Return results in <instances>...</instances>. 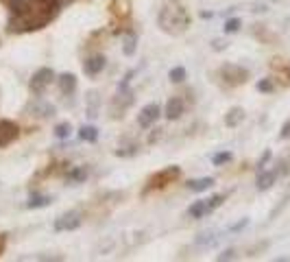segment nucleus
Instances as JSON below:
<instances>
[{
  "label": "nucleus",
  "instance_id": "f257e3e1",
  "mask_svg": "<svg viewBox=\"0 0 290 262\" xmlns=\"http://www.w3.org/2000/svg\"><path fill=\"white\" fill-rule=\"evenodd\" d=\"M157 24L168 35H181L190 26V14L179 0H166L157 16Z\"/></svg>",
  "mask_w": 290,
  "mask_h": 262
},
{
  "label": "nucleus",
  "instance_id": "f03ea898",
  "mask_svg": "<svg viewBox=\"0 0 290 262\" xmlns=\"http://www.w3.org/2000/svg\"><path fill=\"white\" fill-rule=\"evenodd\" d=\"M220 76L225 83H229V86H240V83H244L249 79V70L242 68V66H238V64H225L220 68Z\"/></svg>",
  "mask_w": 290,
  "mask_h": 262
},
{
  "label": "nucleus",
  "instance_id": "7ed1b4c3",
  "mask_svg": "<svg viewBox=\"0 0 290 262\" xmlns=\"http://www.w3.org/2000/svg\"><path fill=\"white\" fill-rule=\"evenodd\" d=\"M55 79V72H52V68H40L38 72L31 76V83H28V88H31L33 94H44V90L48 86H50V81Z\"/></svg>",
  "mask_w": 290,
  "mask_h": 262
},
{
  "label": "nucleus",
  "instance_id": "20e7f679",
  "mask_svg": "<svg viewBox=\"0 0 290 262\" xmlns=\"http://www.w3.org/2000/svg\"><path fill=\"white\" fill-rule=\"evenodd\" d=\"M179 175H181L179 166H168V168L160 170V172H155V175L150 177L148 188H164V186H168V184H172Z\"/></svg>",
  "mask_w": 290,
  "mask_h": 262
},
{
  "label": "nucleus",
  "instance_id": "39448f33",
  "mask_svg": "<svg viewBox=\"0 0 290 262\" xmlns=\"http://www.w3.org/2000/svg\"><path fill=\"white\" fill-rule=\"evenodd\" d=\"M81 223H83V218H81V214L78 212H68V214H62L59 218H55V232H72V230H76V228H81Z\"/></svg>",
  "mask_w": 290,
  "mask_h": 262
},
{
  "label": "nucleus",
  "instance_id": "423d86ee",
  "mask_svg": "<svg viewBox=\"0 0 290 262\" xmlns=\"http://www.w3.org/2000/svg\"><path fill=\"white\" fill-rule=\"evenodd\" d=\"M160 114H162V110H160V105H157V103L144 105L142 112L138 114V124H140L142 129H148L150 124H155V120L160 118Z\"/></svg>",
  "mask_w": 290,
  "mask_h": 262
},
{
  "label": "nucleus",
  "instance_id": "0eeeda50",
  "mask_svg": "<svg viewBox=\"0 0 290 262\" xmlns=\"http://www.w3.org/2000/svg\"><path fill=\"white\" fill-rule=\"evenodd\" d=\"M20 129L14 120H0V146H9L18 138Z\"/></svg>",
  "mask_w": 290,
  "mask_h": 262
},
{
  "label": "nucleus",
  "instance_id": "6e6552de",
  "mask_svg": "<svg viewBox=\"0 0 290 262\" xmlns=\"http://www.w3.org/2000/svg\"><path fill=\"white\" fill-rule=\"evenodd\" d=\"M184 110H186V105H184V100H181L179 96H172L170 100L166 103V118L168 120H179L181 114H184Z\"/></svg>",
  "mask_w": 290,
  "mask_h": 262
},
{
  "label": "nucleus",
  "instance_id": "1a4fd4ad",
  "mask_svg": "<svg viewBox=\"0 0 290 262\" xmlns=\"http://www.w3.org/2000/svg\"><path fill=\"white\" fill-rule=\"evenodd\" d=\"M277 175H280V172H277L275 168L273 170H260V175H258V180H256L258 190H268L277 182Z\"/></svg>",
  "mask_w": 290,
  "mask_h": 262
},
{
  "label": "nucleus",
  "instance_id": "9d476101",
  "mask_svg": "<svg viewBox=\"0 0 290 262\" xmlns=\"http://www.w3.org/2000/svg\"><path fill=\"white\" fill-rule=\"evenodd\" d=\"M102 68H105V57L102 55H94L83 64V70H86V74H90V76H96Z\"/></svg>",
  "mask_w": 290,
  "mask_h": 262
},
{
  "label": "nucleus",
  "instance_id": "9b49d317",
  "mask_svg": "<svg viewBox=\"0 0 290 262\" xmlns=\"http://www.w3.org/2000/svg\"><path fill=\"white\" fill-rule=\"evenodd\" d=\"M210 212H212L210 199H201V201H196V204H192V206H190L188 216H192V218H203L205 214H210Z\"/></svg>",
  "mask_w": 290,
  "mask_h": 262
},
{
  "label": "nucleus",
  "instance_id": "f8f14e48",
  "mask_svg": "<svg viewBox=\"0 0 290 262\" xmlns=\"http://www.w3.org/2000/svg\"><path fill=\"white\" fill-rule=\"evenodd\" d=\"M242 120H244V110H242V107H232V110L225 114V124H227V127H238Z\"/></svg>",
  "mask_w": 290,
  "mask_h": 262
},
{
  "label": "nucleus",
  "instance_id": "ddd939ff",
  "mask_svg": "<svg viewBox=\"0 0 290 262\" xmlns=\"http://www.w3.org/2000/svg\"><path fill=\"white\" fill-rule=\"evenodd\" d=\"M59 90H62L64 94H72L76 90V76L70 74V72L62 74V76H59Z\"/></svg>",
  "mask_w": 290,
  "mask_h": 262
},
{
  "label": "nucleus",
  "instance_id": "4468645a",
  "mask_svg": "<svg viewBox=\"0 0 290 262\" xmlns=\"http://www.w3.org/2000/svg\"><path fill=\"white\" fill-rule=\"evenodd\" d=\"M112 14L118 18H126L131 14V2L129 0H114L112 2Z\"/></svg>",
  "mask_w": 290,
  "mask_h": 262
},
{
  "label": "nucleus",
  "instance_id": "2eb2a0df",
  "mask_svg": "<svg viewBox=\"0 0 290 262\" xmlns=\"http://www.w3.org/2000/svg\"><path fill=\"white\" fill-rule=\"evenodd\" d=\"M50 196H46V194H33L31 199L26 201V208L28 210H38V208H46V206H50Z\"/></svg>",
  "mask_w": 290,
  "mask_h": 262
},
{
  "label": "nucleus",
  "instance_id": "dca6fc26",
  "mask_svg": "<svg viewBox=\"0 0 290 262\" xmlns=\"http://www.w3.org/2000/svg\"><path fill=\"white\" fill-rule=\"evenodd\" d=\"M136 48H138V38H136V33H126V35H124L122 52H124L126 57H134V55H136Z\"/></svg>",
  "mask_w": 290,
  "mask_h": 262
},
{
  "label": "nucleus",
  "instance_id": "f3484780",
  "mask_svg": "<svg viewBox=\"0 0 290 262\" xmlns=\"http://www.w3.org/2000/svg\"><path fill=\"white\" fill-rule=\"evenodd\" d=\"M190 190H194V192H203V190L212 188L214 186V177H201V180H194L188 184Z\"/></svg>",
  "mask_w": 290,
  "mask_h": 262
},
{
  "label": "nucleus",
  "instance_id": "a211bd4d",
  "mask_svg": "<svg viewBox=\"0 0 290 262\" xmlns=\"http://www.w3.org/2000/svg\"><path fill=\"white\" fill-rule=\"evenodd\" d=\"M86 177H88L86 166H74V168H72V170H68V180H70V182H74V184L86 182Z\"/></svg>",
  "mask_w": 290,
  "mask_h": 262
},
{
  "label": "nucleus",
  "instance_id": "6ab92c4d",
  "mask_svg": "<svg viewBox=\"0 0 290 262\" xmlns=\"http://www.w3.org/2000/svg\"><path fill=\"white\" fill-rule=\"evenodd\" d=\"M78 136H81V140H86V142H96L98 140V129L92 127V124H88V127H81Z\"/></svg>",
  "mask_w": 290,
  "mask_h": 262
},
{
  "label": "nucleus",
  "instance_id": "aec40b11",
  "mask_svg": "<svg viewBox=\"0 0 290 262\" xmlns=\"http://www.w3.org/2000/svg\"><path fill=\"white\" fill-rule=\"evenodd\" d=\"M9 7H11V11H14L16 16H22V14H26L28 4L24 2V0H9Z\"/></svg>",
  "mask_w": 290,
  "mask_h": 262
},
{
  "label": "nucleus",
  "instance_id": "412c9836",
  "mask_svg": "<svg viewBox=\"0 0 290 262\" xmlns=\"http://www.w3.org/2000/svg\"><path fill=\"white\" fill-rule=\"evenodd\" d=\"M70 131H72L70 122H59L57 127H55V136H57L59 140H64V138H68V136H70Z\"/></svg>",
  "mask_w": 290,
  "mask_h": 262
},
{
  "label": "nucleus",
  "instance_id": "4be33fe9",
  "mask_svg": "<svg viewBox=\"0 0 290 262\" xmlns=\"http://www.w3.org/2000/svg\"><path fill=\"white\" fill-rule=\"evenodd\" d=\"M212 162H214V166H222V164L232 162V153H229V151H220V153H216V156L212 158Z\"/></svg>",
  "mask_w": 290,
  "mask_h": 262
},
{
  "label": "nucleus",
  "instance_id": "5701e85b",
  "mask_svg": "<svg viewBox=\"0 0 290 262\" xmlns=\"http://www.w3.org/2000/svg\"><path fill=\"white\" fill-rule=\"evenodd\" d=\"M35 112H38L40 116H52V114H55V105H50V103L35 105Z\"/></svg>",
  "mask_w": 290,
  "mask_h": 262
},
{
  "label": "nucleus",
  "instance_id": "b1692460",
  "mask_svg": "<svg viewBox=\"0 0 290 262\" xmlns=\"http://www.w3.org/2000/svg\"><path fill=\"white\" fill-rule=\"evenodd\" d=\"M168 76H170V81H174V83H181V81L186 79V68H181V66H179V68H172V70H170V74H168Z\"/></svg>",
  "mask_w": 290,
  "mask_h": 262
},
{
  "label": "nucleus",
  "instance_id": "393cba45",
  "mask_svg": "<svg viewBox=\"0 0 290 262\" xmlns=\"http://www.w3.org/2000/svg\"><path fill=\"white\" fill-rule=\"evenodd\" d=\"M240 24H242V22H240L238 18H232V20L225 22V26H222V28H225V33H236L240 28Z\"/></svg>",
  "mask_w": 290,
  "mask_h": 262
},
{
  "label": "nucleus",
  "instance_id": "a878e982",
  "mask_svg": "<svg viewBox=\"0 0 290 262\" xmlns=\"http://www.w3.org/2000/svg\"><path fill=\"white\" fill-rule=\"evenodd\" d=\"M258 90L260 92H273V81L270 79H262L258 83Z\"/></svg>",
  "mask_w": 290,
  "mask_h": 262
},
{
  "label": "nucleus",
  "instance_id": "bb28decb",
  "mask_svg": "<svg viewBox=\"0 0 290 262\" xmlns=\"http://www.w3.org/2000/svg\"><path fill=\"white\" fill-rule=\"evenodd\" d=\"M280 138L282 140H288L290 138V118L286 122H284V127H282V131H280Z\"/></svg>",
  "mask_w": 290,
  "mask_h": 262
},
{
  "label": "nucleus",
  "instance_id": "cd10ccee",
  "mask_svg": "<svg viewBox=\"0 0 290 262\" xmlns=\"http://www.w3.org/2000/svg\"><path fill=\"white\" fill-rule=\"evenodd\" d=\"M222 201H225V196L222 194H216V196H212V199H210V206H212V210H216V208H218Z\"/></svg>",
  "mask_w": 290,
  "mask_h": 262
},
{
  "label": "nucleus",
  "instance_id": "c85d7f7f",
  "mask_svg": "<svg viewBox=\"0 0 290 262\" xmlns=\"http://www.w3.org/2000/svg\"><path fill=\"white\" fill-rule=\"evenodd\" d=\"M90 103H92V107H90V116H96V92H90Z\"/></svg>",
  "mask_w": 290,
  "mask_h": 262
},
{
  "label": "nucleus",
  "instance_id": "c756f323",
  "mask_svg": "<svg viewBox=\"0 0 290 262\" xmlns=\"http://www.w3.org/2000/svg\"><path fill=\"white\" fill-rule=\"evenodd\" d=\"M35 2H40V4H48V7H59L57 0H35Z\"/></svg>",
  "mask_w": 290,
  "mask_h": 262
},
{
  "label": "nucleus",
  "instance_id": "7c9ffc66",
  "mask_svg": "<svg viewBox=\"0 0 290 262\" xmlns=\"http://www.w3.org/2000/svg\"><path fill=\"white\" fill-rule=\"evenodd\" d=\"M227 48V42H220V40H214V50H222Z\"/></svg>",
  "mask_w": 290,
  "mask_h": 262
},
{
  "label": "nucleus",
  "instance_id": "2f4dec72",
  "mask_svg": "<svg viewBox=\"0 0 290 262\" xmlns=\"http://www.w3.org/2000/svg\"><path fill=\"white\" fill-rule=\"evenodd\" d=\"M4 247H7V236L0 234V256L4 254Z\"/></svg>",
  "mask_w": 290,
  "mask_h": 262
},
{
  "label": "nucleus",
  "instance_id": "473e14b6",
  "mask_svg": "<svg viewBox=\"0 0 290 262\" xmlns=\"http://www.w3.org/2000/svg\"><path fill=\"white\" fill-rule=\"evenodd\" d=\"M268 160H270V151H266V153H264V156H262V160H260V170L264 168V164H266Z\"/></svg>",
  "mask_w": 290,
  "mask_h": 262
},
{
  "label": "nucleus",
  "instance_id": "72a5a7b5",
  "mask_svg": "<svg viewBox=\"0 0 290 262\" xmlns=\"http://www.w3.org/2000/svg\"><path fill=\"white\" fill-rule=\"evenodd\" d=\"M246 223H249V221H246V218H244V221H240V223H236V225H234V228H232V232H238V230H242V228H246Z\"/></svg>",
  "mask_w": 290,
  "mask_h": 262
},
{
  "label": "nucleus",
  "instance_id": "f704fd0d",
  "mask_svg": "<svg viewBox=\"0 0 290 262\" xmlns=\"http://www.w3.org/2000/svg\"><path fill=\"white\" fill-rule=\"evenodd\" d=\"M229 258H234V252L229 249V252H225V254H220L218 256V260H229Z\"/></svg>",
  "mask_w": 290,
  "mask_h": 262
}]
</instances>
